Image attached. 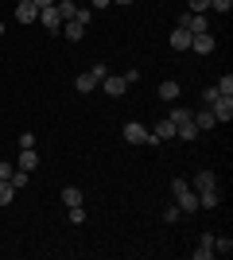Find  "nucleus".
<instances>
[{
  "label": "nucleus",
  "instance_id": "obj_1",
  "mask_svg": "<svg viewBox=\"0 0 233 260\" xmlns=\"http://www.w3.org/2000/svg\"><path fill=\"white\" fill-rule=\"evenodd\" d=\"M171 194H175V206L183 210V214H194V210H198V194H194V186H190L187 179H175V183H171Z\"/></svg>",
  "mask_w": 233,
  "mask_h": 260
},
{
  "label": "nucleus",
  "instance_id": "obj_2",
  "mask_svg": "<svg viewBox=\"0 0 233 260\" xmlns=\"http://www.w3.org/2000/svg\"><path fill=\"white\" fill-rule=\"evenodd\" d=\"M105 74H109V66H105V62H93L86 74L74 78V89H78V93H93V89L101 86V78H105Z\"/></svg>",
  "mask_w": 233,
  "mask_h": 260
},
{
  "label": "nucleus",
  "instance_id": "obj_3",
  "mask_svg": "<svg viewBox=\"0 0 233 260\" xmlns=\"http://www.w3.org/2000/svg\"><path fill=\"white\" fill-rule=\"evenodd\" d=\"M121 132H124V140H128V144H155L152 128H148V124H136V120H128Z\"/></svg>",
  "mask_w": 233,
  "mask_h": 260
},
{
  "label": "nucleus",
  "instance_id": "obj_4",
  "mask_svg": "<svg viewBox=\"0 0 233 260\" xmlns=\"http://www.w3.org/2000/svg\"><path fill=\"white\" fill-rule=\"evenodd\" d=\"M210 113H214L218 124H229V120H233V98H222V93H218L214 105H210Z\"/></svg>",
  "mask_w": 233,
  "mask_h": 260
},
{
  "label": "nucleus",
  "instance_id": "obj_5",
  "mask_svg": "<svg viewBox=\"0 0 233 260\" xmlns=\"http://www.w3.org/2000/svg\"><path fill=\"white\" fill-rule=\"evenodd\" d=\"M16 20L20 23H35L39 20V4H35V0H16Z\"/></svg>",
  "mask_w": 233,
  "mask_h": 260
},
{
  "label": "nucleus",
  "instance_id": "obj_6",
  "mask_svg": "<svg viewBox=\"0 0 233 260\" xmlns=\"http://www.w3.org/2000/svg\"><path fill=\"white\" fill-rule=\"evenodd\" d=\"M101 86H105V93H109V98H124L128 82H124V74H105V78H101Z\"/></svg>",
  "mask_w": 233,
  "mask_h": 260
},
{
  "label": "nucleus",
  "instance_id": "obj_7",
  "mask_svg": "<svg viewBox=\"0 0 233 260\" xmlns=\"http://www.w3.org/2000/svg\"><path fill=\"white\" fill-rule=\"evenodd\" d=\"M16 167H20V171H35V167H39V152H35V148H20Z\"/></svg>",
  "mask_w": 233,
  "mask_h": 260
},
{
  "label": "nucleus",
  "instance_id": "obj_8",
  "mask_svg": "<svg viewBox=\"0 0 233 260\" xmlns=\"http://www.w3.org/2000/svg\"><path fill=\"white\" fill-rule=\"evenodd\" d=\"M39 23H43L47 31H62V16H58V8H43V12H39Z\"/></svg>",
  "mask_w": 233,
  "mask_h": 260
},
{
  "label": "nucleus",
  "instance_id": "obj_9",
  "mask_svg": "<svg viewBox=\"0 0 233 260\" xmlns=\"http://www.w3.org/2000/svg\"><path fill=\"white\" fill-rule=\"evenodd\" d=\"M190 120H194V128L206 132V128H218V120H214L210 109H198V113H190Z\"/></svg>",
  "mask_w": 233,
  "mask_h": 260
},
{
  "label": "nucleus",
  "instance_id": "obj_10",
  "mask_svg": "<svg viewBox=\"0 0 233 260\" xmlns=\"http://www.w3.org/2000/svg\"><path fill=\"white\" fill-rule=\"evenodd\" d=\"M198 206L202 210H218V206H222V190H218V186L202 190V194H198Z\"/></svg>",
  "mask_w": 233,
  "mask_h": 260
},
{
  "label": "nucleus",
  "instance_id": "obj_11",
  "mask_svg": "<svg viewBox=\"0 0 233 260\" xmlns=\"http://www.w3.org/2000/svg\"><path fill=\"white\" fill-rule=\"evenodd\" d=\"M190 47H194L198 54H210V51H214V35H210V31H198V35H190Z\"/></svg>",
  "mask_w": 233,
  "mask_h": 260
},
{
  "label": "nucleus",
  "instance_id": "obj_12",
  "mask_svg": "<svg viewBox=\"0 0 233 260\" xmlns=\"http://www.w3.org/2000/svg\"><path fill=\"white\" fill-rule=\"evenodd\" d=\"M210 256H214V233H202L198 249H194V260H210Z\"/></svg>",
  "mask_w": 233,
  "mask_h": 260
},
{
  "label": "nucleus",
  "instance_id": "obj_13",
  "mask_svg": "<svg viewBox=\"0 0 233 260\" xmlns=\"http://www.w3.org/2000/svg\"><path fill=\"white\" fill-rule=\"evenodd\" d=\"M62 35H66L70 43H82V35H86V23H78V20H66V23H62Z\"/></svg>",
  "mask_w": 233,
  "mask_h": 260
},
{
  "label": "nucleus",
  "instance_id": "obj_14",
  "mask_svg": "<svg viewBox=\"0 0 233 260\" xmlns=\"http://www.w3.org/2000/svg\"><path fill=\"white\" fill-rule=\"evenodd\" d=\"M210 186H218V175H214V171H198V175H194V194L210 190Z\"/></svg>",
  "mask_w": 233,
  "mask_h": 260
},
{
  "label": "nucleus",
  "instance_id": "obj_15",
  "mask_svg": "<svg viewBox=\"0 0 233 260\" xmlns=\"http://www.w3.org/2000/svg\"><path fill=\"white\" fill-rule=\"evenodd\" d=\"M167 43H171V51H190V31H183V27H175Z\"/></svg>",
  "mask_w": 233,
  "mask_h": 260
},
{
  "label": "nucleus",
  "instance_id": "obj_16",
  "mask_svg": "<svg viewBox=\"0 0 233 260\" xmlns=\"http://www.w3.org/2000/svg\"><path fill=\"white\" fill-rule=\"evenodd\" d=\"M152 136H155V144H163V140H175V124L171 120H159L152 128Z\"/></svg>",
  "mask_w": 233,
  "mask_h": 260
},
{
  "label": "nucleus",
  "instance_id": "obj_17",
  "mask_svg": "<svg viewBox=\"0 0 233 260\" xmlns=\"http://www.w3.org/2000/svg\"><path fill=\"white\" fill-rule=\"evenodd\" d=\"M175 136H179L183 144H194V140H198V128H194V120H187V124H175Z\"/></svg>",
  "mask_w": 233,
  "mask_h": 260
},
{
  "label": "nucleus",
  "instance_id": "obj_18",
  "mask_svg": "<svg viewBox=\"0 0 233 260\" xmlns=\"http://www.w3.org/2000/svg\"><path fill=\"white\" fill-rule=\"evenodd\" d=\"M159 98H163V101H179V82H171V78L159 82Z\"/></svg>",
  "mask_w": 233,
  "mask_h": 260
},
{
  "label": "nucleus",
  "instance_id": "obj_19",
  "mask_svg": "<svg viewBox=\"0 0 233 260\" xmlns=\"http://www.w3.org/2000/svg\"><path fill=\"white\" fill-rule=\"evenodd\" d=\"M229 252H233V237H225V233L214 237V256H229Z\"/></svg>",
  "mask_w": 233,
  "mask_h": 260
},
{
  "label": "nucleus",
  "instance_id": "obj_20",
  "mask_svg": "<svg viewBox=\"0 0 233 260\" xmlns=\"http://www.w3.org/2000/svg\"><path fill=\"white\" fill-rule=\"evenodd\" d=\"M55 8H58V16H62V23H66V20H74V16H78V4H74V0H58Z\"/></svg>",
  "mask_w": 233,
  "mask_h": 260
},
{
  "label": "nucleus",
  "instance_id": "obj_21",
  "mask_svg": "<svg viewBox=\"0 0 233 260\" xmlns=\"http://www.w3.org/2000/svg\"><path fill=\"white\" fill-rule=\"evenodd\" d=\"M190 113H194V109H183V105H175L167 120H171V124H187V120H190Z\"/></svg>",
  "mask_w": 233,
  "mask_h": 260
},
{
  "label": "nucleus",
  "instance_id": "obj_22",
  "mask_svg": "<svg viewBox=\"0 0 233 260\" xmlns=\"http://www.w3.org/2000/svg\"><path fill=\"white\" fill-rule=\"evenodd\" d=\"M214 89H218L222 98H233V74H222V78H218V86H214Z\"/></svg>",
  "mask_w": 233,
  "mask_h": 260
},
{
  "label": "nucleus",
  "instance_id": "obj_23",
  "mask_svg": "<svg viewBox=\"0 0 233 260\" xmlns=\"http://www.w3.org/2000/svg\"><path fill=\"white\" fill-rule=\"evenodd\" d=\"M16 194H20V190H16L12 183H0V206H8V202H16Z\"/></svg>",
  "mask_w": 233,
  "mask_h": 260
},
{
  "label": "nucleus",
  "instance_id": "obj_24",
  "mask_svg": "<svg viewBox=\"0 0 233 260\" xmlns=\"http://www.w3.org/2000/svg\"><path fill=\"white\" fill-rule=\"evenodd\" d=\"M62 202H66V206H82V190H78V186H66V190H62Z\"/></svg>",
  "mask_w": 233,
  "mask_h": 260
},
{
  "label": "nucleus",
  "instance_id": "obj_25",
  "mask_svg": "<svg viewBox=\"0 0 233 260\" xmlns=\"http://www.w3.org/2000/svg\"><path fill=\"white\" fill-rule=\"evenodd\" d=\"M66 210H70V225H82V221L89 217V214H86V206H66Z\"/></svg>",
  "mask_w": 233,
  "mask_h": 260
},
{
  "label": "nucleus",
  "instance_id": "obj_26",
  "mask_svg": "<svg viewBox=\"0 0 233 260\" xmlns=\"http://www.w3.org/2000/svg\"><path fill=\"white\" fill-rule=\"evenodd\" d=\"M12 171H16V167H12L8 159H0V183H8V179H12Z\"/></svg>",
  "mask_w": 233,
  "mask_h": 260
},
{
  "label": "nucleus",
  "instance_id": "obj_27",
  "mask_svg": "<svg viewBox=\"0 0 233 260\" xmlns=\"http://www.w3.org/2000/svg\"><path fill=\"white\" fill-rule=\"evenodd\" d=\"M210 8H214V12H222V16H225V12L233 8V0H210Z\"/></svg>",
  "mask_w": 233,
  "mask_h": 260
},
{
  "label": "nucleus",
  "instance_id": "obj_28",
  "mask_svg": "<svg viewBox=\"0 0 233 260\" xmlns=\"http://www.w3.org/2000/svg\"><path fill=\"white\" fill-rule=\"evenodd\" d=\"M179 217H183V210H179V206H167L163 210V221H179Z\"/></svg>",
  "mask_w": 233,
  "mask_h": 260
},
{
  "label": "nucleus",
  "instance_id": "obj_29",
  "mask_svg": "<svg viewBox=\"0 0 233 260\" xmlns=\"http://www.w3.org/2000/svg\"><path fill=\"white\" fill-rule=\"evenodd\" d=\"M214 98H218V89H214V86H210V89H202V105H206V109L214 105Z\"/></svg>",
  "mask_w": 233,
  "mask_h": 260
},
{
  "label": "nucleus",
  "instance_id": "obj_30",
  "mask_svg": "<svg viewBox=\"0 0 233 260\" xmlns=\"http://www.w3.org/2000/svg\"><path fill=\"white\" fill-rule=\"evenodd\" d=\"M190 12H210V0H190Z\"/></svg>",
  "mask_w": 233,
  "mask_h": 260
},
{
  "label": "nucleus",
  "instance_id": "obj_31",
  "mask_svg": "<svg viewBox=\"0 0 233 260\" xmlns=\"http://www.w3.org/2000/svg\"><path fill=\"white\" fill-rule=\"evenodd\" d=\"M20 148H35V132H23V136H20Z\"/></svg>",
  "mask_w": 233,
  "mask_h": 260
},
{
  "label": "nucleus",
  "instance_id": "obj_32",
  "mask_svg": "<svg viewBox=\"0 0 233 260\" xmlns=\"http://www.w3.org/2000/svg\"><path fill=\"white\" fill-rule=\"evenodd\" d=\"M109 4H113V0H89V8H97V12H101V8H109Z\"/></svg>",
  "mask_w": 233,
  "mask_h": 260
},
{
  "label": "nucleus",
  "instance_id": "obj_33",
  "mask_svg": "<svg viewBox=\"0 0 233 260\" xmlns=\"http://www.w3.org/2000/svg\"><path fill=\"white\" fill-rule=\"evenodd\" d=\"M35 4H39V12H43V8H55L58 0H35Z\"/></svg>",
  "mask_w": 233,
  "mask_h": 260
},
{
  "label": "nucleus",
  "instance_id": "obj_34",
  "mask_svg": "<svg viewBox=\"0 0 233 260\" xmlns=\"http://www.w3.org/2000/svg\"><path fill=\"white\" fill-rule=\"evenodd\" d=\"M113 4H132V0H113Z\"/></svg>",
  "mask_w": 233,
  "mask_h": 260
},
{
  "label": "nucleus",
  "instance_id": "obj_35",
  "mask_svg": "<svg viewBox=\"0 0 233 260\" xmlns=\"http://www.w3.org/2000/svg\"><path fill=\"white\" fill-rule=\"evenodd\" d=\"M0 35H4V23H0Z\"/></svg>",
  "mask_w": 233,
  "mask_h": 260
}]
</instances>
